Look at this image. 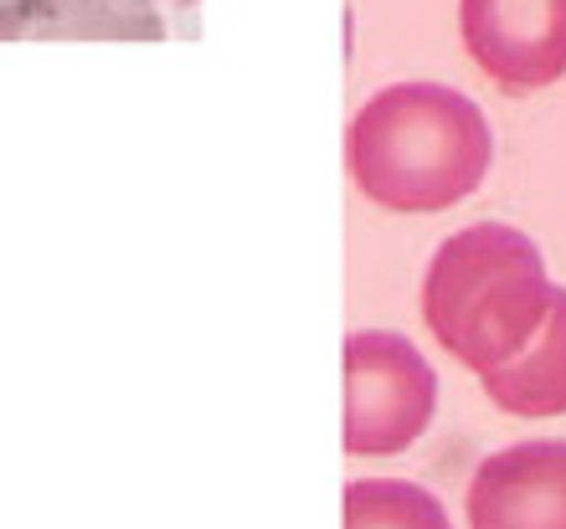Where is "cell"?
<instances>
[{"label": "cell", "instance_id": "cell-1", "mask_svg": "<svg viewBox=\"0 0 566 529\" xmlns=\"http://www.w3.org/2000/svg\"><path fill=\"white\" fill-rule=\"evenodd\" d=\"M494 139L474 98L443 83H391L356 108L345 165L366 201L407 216L459 207L490 176Z\"/></svg>", "mask_w": 566, "mask_h": 529}, {"label": "cell", "instance_id": "cell-2", "mask_svg": "<svg viewBox=\"0 0 566 529\" xmlns=\"http://www.w3.org/2000/svg\"><path fill=\"white\" fill-rule=\"evenodd\" d=\"M556 283L536 242L515 226L479 221L432 252L422 273V319L459 366L490 370L531 345Z\"/></svg>", "mask_w": 566, "mask_h": 529}, {"label": "cell", "instance_id": "cell-3", "mask_svg": "<svg viewBox=\"0 0 566 529\" xmlns=\"http://www.w3.org/2000/svg\"><path fill=\"white\" fill-rule=\"evenodd\" d=\"M438 375L412 339L356 329L345 339V453L391 457L428 432Z\"/></svg>", "mask_w": 566, "mask_h": 529}, {"label": "cell", "instance_id": "cell-4", "mask_svg": "<svg viewBox=\"0 0 566 529\" xmlns=\"http://www.w3.org/2000/svg\"><path fill=\"white\" fill-rule=\"evenodd\" d=\"M459 36L510 93L566 77V0H459Z\"/></svg>", "mask_w": 566, "mask_h": 529}, {"label": "cell", "instance_id": "cell-5", "mask_svg": "<svg viewBox=\"0 0 566 529\" xmlns=\"http://www.w3.org/2000/svg\"><path fill=\"white\" fill-rule=\"evenodd\" d=\"M469 529H566V442H515L469 478Z\"/></svg>", "mask_w": 566, "mask_h": 529}, {"label": "cell", "instance_id": "cell-6", "mask_svg": "<svg viewBox=\"0 0 566 529\" xmlns=\"http://www.w3.org/2000/svg\"><path fill=\"white\" fill-rule=\"evenodd\" d=\"M155 0H0V42H160Z\"/></svg>", "mask_w": 566, "mask_h": 529}, {"label": "cell", "instance_id": "cell-7", "mask_svg": "<svg viewBox=\"0 0 566 529\" xmlns=\"http://www.w3.org/2000/svg\"><path fill=\"white\" fill-rule=\"evenodd\" d=\"M484 396L510 416H562L566 412V288H552L546 319L525 350L479 370Z\"/></svg>", "mask_w": 566, "mask_h": 529}, {"label": "cell", "instance_id": "cell-8", "mask_svg": "<svg viewBox=\"0 0 566 529\" xmlns=\"http://www.w3.org/2000/svg\"><path fill=\"white\" fill-rule=\"evenodd\" d=\"M345 529H453L448 509L422 484L356 478L345 488Z\"/></svg>", "mask_w": 566, "mask_h": 529}, {"label": "cell", "instance_id": "cell-9", "mask_svg": "<svg viewBox=\"0 0 566 529\" xmlns=\"http://www.w3.org/2000/svg\"><path fill=\"white\" fill-rule=\"evenodd\" d=\"M155 6H196V0H155Z\"/></svg>", "mask_w": 566, "mask_h": 529}]
</instances>
